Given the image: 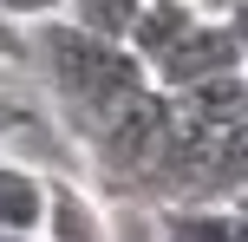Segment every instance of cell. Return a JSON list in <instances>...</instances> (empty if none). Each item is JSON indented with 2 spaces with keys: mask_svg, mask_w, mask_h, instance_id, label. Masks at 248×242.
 <instances>
[{
  "mask_svg": "<svg viewBox=\"0 0 248 242\" xmlns=\"http://www.w3.org/2000/svg\"><path fill=\"white\" fill-rule=\"evenodd\" d=\"M170 131H176V98L163 85H144L131 105H118V112L85 138V151H92V164H98L105 183L144 196V177H150V164L163 157Z\"/></svg>",
  "mask_w": 248,
  "mask_h": 242,
  "instance_id": "7a4b0ae2",
  "label": "cell"
},
{
  "mask_svg": "<svg viewBox=\"0 0 248 242\" xmlns=\"http://www.w3.org/2000/svg\"><path fill=\"white\" fill-rule=\"evenodd\" d=\"M46 203H52V177L20 157H0V229L13 236H39L46 229Z\"/></svg>",
  "mask_w": 248,
  "mask_h": 242,
  "instance_id": "5b68a950",
  "label": "cell"
},
{
  "mask_svg": "<svg viewBox=\"0 0 248 242\" xmlns=\"http://www.w3.org/2000/svg\"><path fill=\"white\" fill-rule=\"evenodd\" d=\"M229 72H248V46L235 39L229 20H196L157 65H150V85H163L170 98L209 85V79H229Z\"/></svg>",
  "mask_w": 248,
  "mask_h": 242,
  "instance_id": "3957f363",
  "label": "cell"
},
{
  "mask_svg": "<svg viewBox=\"0 0 248 242\" xmlns=\"http://www.w3.org/2000/svg\"><path fill=\"white\" fill-rule=\"evenodd\" d=\"M196 7H202V13H209V20H229V13H235V7H242V0H196Z\"/></svg>",
  "mask_w": 248,
  "mask_h": 242,
  "instance_id": "5bb4252c",
  "label": "cell"
},
{
  "mask_svg": "<svg viewBox=\"0 0 248 242\" xmlns=\"http://www.w3.org/2000/svg\"><path fill=\"white\" fill-rule=\"evenodd\" d=\"M229 26H235V39H242V46H248V0H242L235 13H229Z\"/></svg>",
  "mask_w": 248,
  "mask_h": 242,
  "instance_id": "9a60e30c",
  "label": "cell"
},
{
  "mask_svg": "<svg viewBox=\"0 0 248 242\" xmlns=\"http://www.w3.org/2000/svg\"><path fill=\"white\" fill-rule=\"evenodd\" d=\"M20 125H26V105L13 98V92H0V144H7V138H13Z\"/></svg>",
  "mask_w": 248,
  "mask_h": 242,
  "instance_id": "4fadbf2b",
  "label": "cell"
},
{
  "mask_svg": "<svg viewBox=\"0 0 248 242\" xmlns=\"http://www.w3.org/2000/svg\"><path fill=\"white\" fill-rule=\"evenodd\" d=\"M137 13H144V0H65V20H72L78 33L124 39V46H131V33H137Z\"/></svg>",
  "mask_w": 248,
  "mask_h": 242,
  "instance_id": "30bf717a",
  "label": "cell"
},
{
  "mask_svg": "<svg viewBox=\"0 0 248 242\" xmlns=\"http://www.w3.org/2000/svg\"><path fill=\"white\" fill-rule=\"evenodd\" d=\"M0 13H7L13 26H46L65 13V0H0Z\"/></svg>",
  "mask_w": 248,
  "mask_h": 242,
  "instance_id": "8fae6325",
  "label": "cell"
},
{
  "mask_svg": "<svg viewBox=\"0 0 248 242\" xmlns=\"http://www.w3.org/2000/svg\"><path fill=\"white\" fill-rule=\"evenodd\" d=\"M242 190H248V118H235L209 138V170H202L196 203H235Z\"/></svg>",
  "mask_w": 248,
  "mask_h": 242,
  "instance_id": "52a82bcc",
  "label": "cell"
},
{
  "mask_svg": "<svg viewBox=\"0 0 248 242\" xmlns=\"http://www.w3.org/2000/svg\"><path fill=\"white\" fill-rule=\"evenodd\" d=\"M0 242H46V236H13V229H0Z\"/></svg>",
  "mask_w": 248,
  "mask_h": 242,
  "instance_id": "2e32d148",
  "label": "cell"
},
{
  "mask_svg": "<svg viewBox=\"0 0 248 242\" xmlns=\"http://www.w3.org/2000/svg\"><path fill=\"white\" fill-rule=\"evenodd\" d=\"M33 59H39V72H46L52 98L65 105V118H72L78 138H92L118 105H131L137 92L150 85V65L137 59L124 39L78 33L65 13L46 20V26H33Z\"/></svg>",
  "mask_w": 248,
  "mask_h": 242,
  "instance_id": "6da1fadb",
  "label": "cell"
},
{
  "mask_svg": "<svg viewBox=\"0 0 248 242\" xmlns=\"http://www.w3.org/2000/svg\"><path fill=\"white\" fill-rule=\"evenodd\" d=\"M33 59V39H26V26H13L7 13H0V72H13V65Z\"/></svg>",
  "mask_w": 248,
  "mask_h": 242,
  "instance_id": "7c38bea8",
  "label": "cell"
},
{
  "mask_svg": "<svg viewBox=\"0 0 248 242\" xmlns=\"http://www.w3.org/2000/svg\"><path fill=\"white\" fill-rule=\"evenodd\" d=\"M46 242H111V216L105 203L72 177H52V203H46Z\"/></svg>",
  "mask_w": 248,
  "mask_h": 242,
  "instance_id": "277c9868",
  "label": "cell"
},
{
  "mask_svg": "<svg viewBox=\"0 0 248 242\" xmlns=\"http://www.w3.org/2000/svg\"><path fill=\"white\" fill-rule=\"evenodd\" d=\"M157 242H248V216L235 203H170L157 210Z\"/></svg>",
  "mask_w": 248,
  "mask_h": 242,
  "instance_id": "8992f818",
  "label": "cell"
},
{
  "mask_svg": "<svg viewBox=\"0 0 248 242\" xmlns=\"http://www.w3.org/2000/svg\"><path fill=\"white\" fill-rule=\"evenodd\" d=\"M235 210H242V216H248V190H242V196H235Z\"/></svg>",
  "mask_w": 248,
  "mask_h": 242,
  "instance_id": "e0dca14e",
  "label": "cell"
},
{
  "mask_svg": "<svg viewBox=\"0 0 248 242\" xmlns=\"http://www.w3.org/2000/svg\"><path fill=\"white\" fill-rule=\"evenodd\" d=\"M176 105H183V118H196V125H209V131H222V125H235V118H248V72L209 79V85L183 92Z\"/></svg>",
  "mask_w": 248,
  "mask_h": 242,
  "instance_id": "9c48e42d",
  "label": "cell"
},
{
  "mask_svg": "<svg viewBox=\"0 0 248 242\" xmlns=\"http://www.w3.org/2000/svg\"><path fill=\"white\" fill-rule=\"evenodd\" d=\"M196 20H209L196 0H144V13H137V33H131V52H137L144 65H157V59H163V52H170Z\"/></svg>",
  "mask_w": 248,
  "mask_h": 242,
  "instance_id": "ba28073f",
  "label": "cell"
}]
</instances>
